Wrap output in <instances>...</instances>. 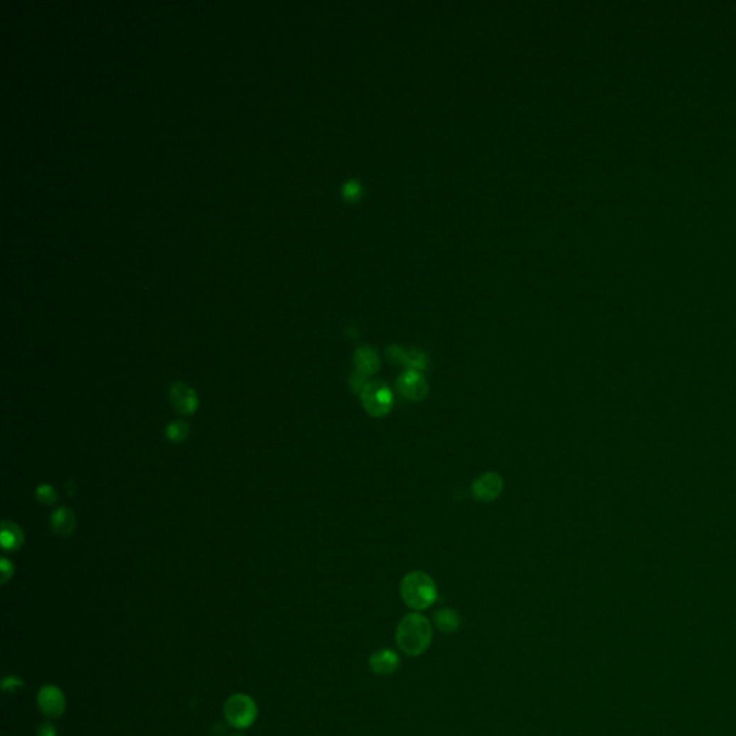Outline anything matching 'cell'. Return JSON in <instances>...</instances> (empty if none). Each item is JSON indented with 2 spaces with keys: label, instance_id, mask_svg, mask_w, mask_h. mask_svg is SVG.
<instances>
[{
  "label": "cell",
  "instance_id": "cell-14",
  "mask_svg": "<svg viewBox=\"0 0 736 736\" xmlns=\"http://www.w3.org/2000/svg\"><path fill=\"white\" fill-rule=\"evenodd\" d=\"M2 544L5 550H18L23 544V534L15 523L5 522L2 528Z\"/></svg>",
  "mask_w": 736,
  "mask_h": 736
},
{
  "label": "cell",
  "instance_id": "cell-3",
  "mask_svg": "<svg viewBox=\"0 0 736 736\" xmlns=\"http://www.w3.org/2000/svg\"><path fill=\"white\" fill-rule=\"evenodd\" d=\"M361 404L368 414L383 417L393 407V393L386 383L380 380L370 381L361 390Z\"/></svg>",
  "mask_w": 736,
  "mask_h": 736
},
{
  "label": "cell",
  "instance_id": "cell-5",
  "mask_svg": "<svg viewBox=\"0 0 736 736\" xmlns=\"http://www.w3.org/2000/svg\"><path fill=\"white\" fill-rule=\"evenodd\" d=\"M38 705L42 713L48 718H61L65 712L67 702L62 691L57 686L46 685L38 693Z\"/></svg>",
  "mask_w": 736,
  "mask_h": 736
},
{
  "label": "cell",
  "instance_id": "cell-18",
  "mask_svg": "<svg viewBox=\"0 0 736 736\" xmlns=\"http://www.w3.org/2000/svg\"><path fill=\"white\" fill-rule=\"evenodd\" d=\"M36 736H57V729L49 722L40 723L36 729Z\"/></svg>",
  "mask_w": 736,
  "mask_h": 736
},
{
  "label": "cell",
  "instance_id": "cell-13",
  "mask_svg": "<svg viewBox=\"0 0 736 736\" xmlns=\"http://www.w3.org/2000/svg\"><path fill=\"white\" fill-rule=\"evenodd\" d=\"M391 348H393L394 351H390V354H394V357H396L401 364H404V365L408 367V370H416V372H418V370H423V368H426V362H428V359H426V357H425L422 352H418V351H410V352H407V351H403V350L398 348V347H391Z\"/></svg>",
  "mask_w": 736,
  "mask_h": 736
},
{
  "label": "cell",
  "instance_id": "cell-4",
  "mask_svg": "<svg viewBox=\"0 0 736 736\" xmlns=\"http://www.w3.org/2000/svg\"><path fill=\"white\" fill-rule=\"evenodd\" d=\"M257 715L255 701L247 695H233L225 703L226 720L235 727H249Z\"/></svg>",
  "mask_w": 736,
  "mask_h": 736
},
{
  "label": "cell",
  "instance_id": "cell-8",
  "mask_svg": "<svg viewBox=\"0 0 736 736\" xmlns=\"http://www.w3.org/2000/svg\"><path fill=\"white\" fill-rule=\"evenodd\" d=\"M170 400L176 410L182 414L190 416L197 410L199 400L194 390L184 383H174L170 387Z\"/></svg>",
  "mask_w": 736,
  "mask_h": 736
},
{
  "label": "cell",
  "instance_id": "cell-7",
  "mask_svg": "<svg viewBox=\"0 0 736 736\" xmlns=\"http://www.w3.org/2000/svg\"><path fill=\"white\" fill-rule=\"evenodd\" d=\"M502 488H503V481L498 473L488 472L473 482L472 492H473V496L481 502H492L501 495Z\"/></svg>",
  "mask_w": 736,
  "mask_h": 736
},
{
  "label": "cell",
  "instance_id": "cell-10",
  "mask_svg": "<svg viewBox=\"0 0 736 736\" xmlns=\"http://www.w3.org/2000/svg\"><path fill=\"white\" fill-rule=\"evenodd\" d=\"M354 362H355V367H357V373L355 374L361 376L362 379L377 373L379 368H380L379 355L372 348H368V347H359L355 351Z\"/></svg>",
  "mask_w": 736,
  "mask_h": 736
},
{
  "label": "cell",
  "instance_id": "cell-2",
  "mask_svg": "<svg viewBox=\"0 0 736 736\" xmlns=\"http://www.w3.org/2000/svg\"><path fill=\"white\" fill-rule=\"evenodd\" d=\"M400 596L404 604L416 611L429 608L437 600L433 578L423 571H411L401 580Z\"/></svg>",
  "mask_w": 736,
  "mask_h": 736
},
{
  "label": "cell",
  "instance_id": "cell-12",
  "mask_svg": "<svg viewBox=\"0 0 736 736\" xmlns=\"http://www.w3.org/2000/svg\"><path fill=\"white\" fill-rule=\"evenodd\" d=\"M433 623L442 633L452 635V633L457 632V628L460 625V618L455 610L440 608L439 611L435 613Z\"/></svg>",
  "mask_w": 736,
  "mask_h": 736
},
{
  "label": "cell",
  "instance_id": "cell-11",
  "mask_svg": "<svg viewBox=\"0 0 736 736\" xmlns=\"http://www.w3.org/2000/svg\"><path fill=\"white\" fill-rule=\"evenodd\" d=\"M52 528L61 537H69L75 530V516L71 509L60 508L52 515Z\"/></svg>",
  "mask_w": 736,
  "mask_h": 736
},
{
  "label": "cell",
  "instance_id": "cell-9",
  "mask_svg": "<svg viewBox=\"0 0 736 736\" xmlns=\"http://www.w3.org/2000/svg\"><path fill=\"white\" fill-rule=\"evenodd\" d=\"M368 666H370L372 671L380 676H390L394 671L398 670L400 659L397 653L391 649H380L374 652L368 660Z\"/></svg>",
  "mask_w": 736,
  "mask_h": 736
},
{
  "label": "cell",
  "instance_id": "cell-1",
  "mask_svg": "<svg viewBox=\"0 0 736 736\" xmlns=\"http://www.w3.org/2000/svg\"><path fill=\"white\" fill-rule=\"evenodd\" d=\"M432 637V624L428 617L420 613H410L404 615L396 628L397 646L404 654L410 657L423 654L429 649Z\"/></svg>",
  "mask_w": 736,
  "mask_h": 736
},
{
  "label": "cell",
  "instance_id": "cell-17",
  "mask_svg": "<svg viewBox=\"0 0 736 736\" xmlns=\"http://www.w3.org/2000/svg\"><path fill=\"white\" fill-rule=\"evenodd\" d=\"M2 686H4V691H5V692H13L15 689L23 686V681H22L19 677L8 676V677L4 679Z\"/></svg>",
  "mask_w": 736,
  "mask_h": 736
},
{
  "label": "cell",
  "instance_id": "cell-20",
  "mask_svg": "<svg viewBox=\"0 0 736 736\" xmlns=\"http://www.w3.org/2000/svg\"><path fill=\"white\" fill-rule=\"evenodd\" d=\"M235 736H239V735H235Z\"/></svg>",
  "mask_w": 736,
  "mask_h": 736
},
{
  "label": "cell",
  "instance_id": "cell-16",
  "mask_svg": "<svg viewBox=\"0 0 736 736\" xmlns=\"http://www.w3.org/2000/svg\"><path fill=\"white\" fill-rule=\"evenodd\" d=\"M35 496H36V499H38L40 503H46V505L54 503L55 499H57V494H55L54 488L49 486V485H40V486H38V489H36V492H35Z\"/></svg>",
  "mask_w": 736,
  "mask_h": 736
},
{
  "label": "cell",
  "instance_id": "cell-6",
  "mask_svg": "<svg viewBox=\"0 0 736 736\" xmlns=\"http://www.w3.org/2000/svg\"><path fill=\"white\" fill-rule=\"evenodd\" d=\"M397 389L400 394L410 401L423 400L429 391L426 379L416 370H408L401 374L397 380Z\"/></svg>",
  "mask_w": 736,
  "mask_h": 736
},
{
  "label": "cell",
  "instance_id": "cell-19",
  "mask_svg": "<svg viewBox=\"0 0 736 736\" xmlns=\"http://www.w3.org/2000/svg\"><path fill=\"white\" fill-rule=\"evenodd\" d=\"M12 572H13V568H12V564H9L6 559L2 561V581L6 583L9 578L12 576Z\"/></svg>",
  "mask_w": 736,
  "mask_h": 736
},
{
  "label": "cell",
  "instance_id": "cell-15",
  "mask_svg": "<svg viewBox=\"0 0 736 736\" xmlns=\"http://www.w3.org/2000/svg\"><path fill=\"white\" fill-rule=\"evenodd\" d=\"M166 435H167L169 440H172L174 443H179V442H182V440H184L187 437L189 426L184 422H173V423H170L167 426Z\"/></svg>",
  "mask_w": 736,
  "mask_h": 736
}]
</instances>
